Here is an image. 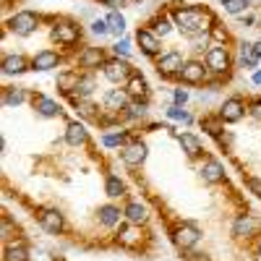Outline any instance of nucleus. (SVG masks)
<instances>
[{
    "mask_svg": "<svg viewBox=\"0 0 261 261\" xmlns=\"http://www.w3.org/2000/svg\"><path fill=\"white\" fill-rule=\"evenodd\" d=\"M105 105L110 107V110H120V107H125V105H128V97H125V92H120V89H113V92H107V97H105Z\"/></svg>",
    "mask_w": 261,
    "mask_h": 261,
    "instance_id": "obj_20",
    "label": "nucleus"
},
{
    "mask_svg": "<svg viewBox=\"0 0 261 261\" xmlns=\"http://www.w3.org/2000/svg\"><path fill=\"white\" fill-rule=\"evenodd\" d=\"M246 186H248V191H251L253 196H258V199H261V180H258V178H248Z\"/></svg>",
    "mask_w": 261,
    "mask_h": 261,
    "instance_id": "obj_35",
    "label": "nucleus"
},
{
    "mask_svg": "<svg viewBox=\"0 0 261 261\" xmlns=\"http://www.w3.org/2000/svg\"><path fill=\"white\" fill-rule=\"evenodd\" d=\"M125 217H128L134 225H139V222L146 220V209H144L141 204H128V206H125Z\"/></svg>",
    "mask_w": 261,
    "mask_h": 261,
    "instance_id": "obj_22",
    "label": "nucleus"
},
{
    "mask_svg": "<svg viewBox=\"0 0 261 261\" xmlns=\"http://www.w3.org/2000/svg\"><path fill=\"white\" fill-rule=\"evenodd\" d=\"M58 53H53V50H42V53H37L34 55V60H32V68L34 71H50V68H58Z\"/></svg>",
    "mask_w": 261,
    "mask_h": 261,
    "instance_id": "obj_7",
    "label": "nucleus"
},
{
    "mask_svg": "<svg viewBox=\"0 0 261 261\" xmlns=\"http://www.w3.org/2000/svg\"><path fill=\"white\" fill-rule=\"evenodd\" d=\"M128 94H134V97H144L146 94V81L141 76H134L128 81Z\"/></svg>",
    "mask_w": 261,
    "mask_h": 261,
    "instance_id": "obj_25",
    "label": "nucleus"
},
{
    "mask_svg": "<svg viewBox=\"0 0 261 261\" xmlns=\"http://www.w3.org/2000/svg\"><path fill=\"white\" fill-rule=\"evenodd\" d=\"M186 261H209V258H206L204 253H188V256H186Z\"/></svg>",
    "mask_w": 261,
    "mask_h": 261,
    "instance_id": "obj_41",
    "label": "nucleus"
},
{
    "mask_svg": "<svg viewBox=\"0 0 261 261\" xmlns=\"http://www.w3.org/2000/svg\"><path fill=\"white\" fill-rule=\"evenodd\" d=\"M6 258L8 261H27V248L24 246H8Z\"/></svg>",
    "mask_w": 261,
    "mask_h": 261,
    "instance_id": "obj_28",
    "label": "nucleus"
},
{
    "mask_svg": "<svg viewBox=\"0 0 261 261\" xmlns=\"http://www.w3.org/2000/svg\"><path fill=\"white\" fill-rule=\"evenodd\" d=\"M123 141H125L123 134H107V136H102V144L105 146H120Z\"/></svg>",
    "mask_w": 261,
    "mask_h": 261,
    "instance_id": "obj_33",
    "label": "nucleus"
},
{
    "mask_svg": "<svg viewBox=\"0 0 261 261\" xmlns=\"http://www.w3.org/2000/svg\"><path fill=\"white\" fill-rule=\"evenodd\" d=\"M186 99H188V92H183V89H178V92H175V102H178V105H183Z\"/></svg>",
    "mask_w": 261,
    "mask_h": 261,
    "instance_id": "obj_42",
    "label": "nucleus"
},
{
    "mask_svg": "<svg viewBox=\"0 0 261 261\" xmlns=\"http://www.w3.org/2000/svg\"><path fill=\"white\" fill-rule=\"evenodd\" d=\"M128 73H130V65H128L125 60H120V58L105 63V76L110 79V81H123Z\"/></svg>",
    "mask_w": 261,
    "mask_h": 261,
    "instance_id": "obj_6",
    "label": "nucleus"
},
{
    "mask_svg": "<svg viewBox=\"0 0 261 261\" xmlns=\"http://www.w3.org/2000/svg\"><path fill=\"white\" fill-rule=\"evenodd\" d=\"M180 79L186 81V84H201L204 81V65L201 63H186L183 68H180Z\"/></svg>",
    "mask_w": 261,
    "mask_h": 261,
    "instance_id": "obj_8",
    "label": "nucleus"
},
{
    "mask_svg": "<svg viewBox=\"0 0 261 261\" xmlns=\"http://www.w3.org/2000/svg\"><path fill=\"white\" fill-rule=\"evenodd\" d=\"M102 60H105V55H102L99 47H89V50L81 53V65H84V68H97Z\"/></svg>",
    "mask_w": 261,
    "mask_h": 261,
    "instance_id": "obj_17",
    "label": "nucleus"
},
{
    "mask_svg": "<svg viewBox=\"0 0 261 261\" xmlns=\"http://www.w3.org/2000/svg\"><path fill=\"white\" fill-rule=\"evenodd\" d=\"M253 47H256V55L261 58V42H258V45H253Z\"/></svg>",
    "mask_w": 261,
    "mask_h": 261,
    "instance_id": "obj_47",
    "label": "nucleus"
},
{
    "mask_svg": "<svg viewBox=\"0 0 261 261\" xmlns=\"http://www.w3.org/2000/svg\"><path fill=\"white\" fill-rule=\"evenodd\" d=\"M128 110H130V115H134V118H139V115H144V105H130Z\"/></svg>",
    "mask_w": 261,
    "mask_h": 261,
    "instance_id": "obj_39",
    "label": "nucleus"
},
{
    "mask_svg": "<svg viewBox=\"0 0 261 261\" xmlns=\"http://www.w3.org/2000/svg\"><path fill=\"white\" fill-rule=\"evenodd\" d=\"M115 53H118V55H128V53H130V45H128L125 39H120L118 45H115Z\"/></svg>",
    "mask_w": 261,
    "mask_h": 261,
    "instance_id": "obj_37",
    "label": "nucleus"
},
{
    "mask_svg": "<svg viewBox=\"0 0 261 261\" xmlns=\"http://www.w3.org/2000/svg\"><path fill=\"white\" fill-rule=\"evenodd\" d=\"M21 71H27V60L21 55H11L3 60V73H21Z\"/></svg>",
    "mask_w": 261,
    "mask_h": 261,
    "instance_id": "obj_21",
    "label": "nucleus"
},
{
    "mask_svg": "<svg viewBox=\"0 0 261 261\" xmlns=\"http://www.w3.org/2000/svg\"><path fill=\"white\" fill-rule=\"evenodd\" d=\"M65 141L73 144V146L84 144V141H86V128H84L81 123H71V125H68V130H65Z\"/></svg>",
    "mask_w": 261,
    "mask_h": 261,
    "instance_id": "obj_18",
    "label": "nucleus"
},
{
    "mask_svg": "<svg viewBox=\"0 0 261 261\" xmlns=\"http://www.w3.org/2000/svg\"><path fill=\"white\" fill-rule=\"evenodd\" d=\"M11 29H13L16 34H32V32L37 29V16H34L32 11L16 13V16L11 18Z\"/></svg>",
    "mask_w": 261,
    "mask_h": 261,
    "instance_id": "obj_3",
    "label": "nucleus"
},
{
    "mask_svg": "<svg viewBox=\"0 0 261 261\" xmlns=\"http://www.w3.org/2000/svg\"><path fill=\"white\" fill-rule=\"evenodd\" d=\"M92 110H94L92 105H81V113H84V115H92Z\"/></svg>",
    "mask_w": 261,
    "mask_h": 261,
    "instance_id": "obj_44",
    "label": "nucleus"
},
{
    "mask_svg": "<svg viewBox=\"0 0 261 261\" xmlns=\"http://www.w3.org/2000/svg\"><path fill=\"white\" fill-rule=\"evenodd\" d=\"M92 89H94V79H92V76L79 79V86H76V92H79V94H92Z\"/></svg>",
    "mask_w": 261,
    "mask_h": 261,
    "instance_id": "obj_32",
    "label": "nucleus"
},
{
    "mask_svg": "<svg viewBox=\"0 0 261 261\" xmlns=\"http://www.w3.org/2000/svg\"><path fill=\"white\" fill-rule=\"evenodd\" d=\"M105 191H107V196H123V183H120V178H115V175H110L107 178V183H105Z\"/></svg>",
    "mask_w": 261,
    "mask_h": 261,
    "instance_id": "obj_27",
    "label": "nucleus"
},
{
    "mask_svg": "<svg viewBox=\"0 0 261 261\" xmlns=\"http://www.w3.org/2000/svg\"><path fill=\"white\" fill-rule=\"evenodd\" d=\"M209 21H212L209 13H204V11H199V8H180V11H175V24H178L180 32H186V34H199V32H204Z\"/></svg>",
    "mask_w": 261,
    "mask_h": 261,
    "instance_id": "obj_1",
    "label": "nucleus"
},
{
    "mask_svg": "<svg viewBox=\"0 0 261 261\" xmlns=\"http://www.w3.org/2000/svg\"><path fill=\"white\" fill-rule=\"evenodd\" d=\"M232 230H235V235H253V232L261 230V222L253 220L251 214H246V217H238L235 225H232Z\"/></svg>",
    "mask_w": 261,
    "mask_h": 261,
    "instance_id": "obj_10",
    "label": "nucleus"
},
{
    "mask_svg": "<svg viewBox=\"0 0 261 261\" xmlns=\"http://www.w3.org/2000/svg\"><path fill=\"white\" fill-rule=\"evenodd\" d=\"M241 55H243V65H248V68H256L258 55H256V47H253V45H243Z\"/></svg>",
    "mask_w": 261,
    "mask_h": 261,
    "instance_id": "obj_26",
    "label": "nucleus"
},
{
    "mask_svg": "<svg viewBox=\"0 0 261 261\" xmlns=\"http://www.w3.org/2000/svg\"><path fill=\"white\" fill-rule=\"evenodd\" d=\"M220 118L222 120H227V123H238L243 118V105H241V99H227L225 105H222V110H220Z\"/></svg>",
    "mask_w": 261,
    "mask_h": 261,
    "instance_id": "obj_9",
    "label": "nucleus"
},
{
    "mask_svg": "<svg viewBox=\"0 0 261 261\" xmlns=\"http://www.w3.org/2000/svg\"><path fill=\"white\" fill-rule=\"evenodd\" d=\"M42 227H45L47 232H60L63 230V214L55 212V209H47V212H42Z\"/></svg>",
    "mask_w": 261,
    "mask_h": 261,
    "instance_id": "obj_13",
    "label": "nucleus"
},
{
    "mask_svg": "<svg viewBox=\"0 0 261 261\" xmlns=\"http://www.w3.org/2000/svg\"><path fill=\"white\" fill-rule=\"evenodd\" d=\"M201 178H204L206 183H220V180L225 178V170H222L220 162L209 160V162H204V167H201Z\"/></svg>",
    "mask_w": 261,
    "mask_h": 261,
    "instance_id": "obj_14",
    "label": "nucleus"
},
{
    "mask_svg": "<svg viewBox=\"0 0 261 261\" xmlns=\"http://www.w3.org/2000/svg\"><path fill=\"white\" fill-rule=\"evenodd\" d=\"M167 115H170V118H175V120H183V123H191V115L183 110L180 105H172L170 110H167Z\"/></svg>",
    "mask_w": 261,
    "mask_h": 261,
    "instance_id": "obj_31",
    "label": "nucleus"
},
{
    "mask_svg": "<svg viewBox=\"0 0 261 261\" xmlns=\"http://www.w3.org/2000/svg\"><path fill=\"white\" fill-rule=\"evenodd\" d=\"M222 6L227 13H241V11H246L248 0H222Z\"/></svg>",
    "mask_w": 261,
    "mask_h": 261,
    "instance_id": "obj_29",
    "label": "nucleus"
},
{
    "mask_svg": "<svg viewBox=\"0 0 261 261\" xmlns=\"http://www.w3.org/2000/svg\"><path fill=\"white\" fill-rule=\"evenodd\" d=\"M180 146H183V151H186L188 157H199V154H201V144H199V139L191 136V134H180Z\"/></svg>",
    "mask_w": 261,
    "mask_h": 261,
    "instance_id": "obj_19",
    "label": "nucleus"
},
{
    "mask_svg": "<svg viewBox=\"0 0 261 261\" xmlns=\"http://www.w3.org/2000/svg\"><path fill=\"white\" fill-rule=\"evenodd\" d=\"M146 160V146L144 144H130L123 149V162L125 165H141Z\"/></svg>",
    "mask_w": 261,
    "mask_h": 261,
    "instance_id": "obj_11",
    "label": "nucleus"
},
{
    "mask_svg": "<svg viewBox=\"0 0 261 261\" xmlns=\"http://www.w3.org/2000/svg\"><path fill=\"white\" fill-rule=\"evenodd\" d=\"M206 65H209V68H212L214 73H222V71H227L230 58H227L225 47H212V50L206 53Z\"/></svg>",
    "mask_w": 261,
    "mask_h": 261,
    "instance_id": "obj_5",
    "label": "nucleus"
},
{
    "mask_svg": "<svg viewBox=\"0 0 261 261\" xmlns=\"http://www.w3.org/2000/svg\"><path fill=\"white\" fill-rule=\"evenodd\" d=\"M34 107H37V113L45 115V118H55V115L60 113V107H58L53 99H47V97H37V99H34Z\"/></svg>",
    "mask_w": 261,
    "mask_h": 261,
    "instance_id": "obj_16",
    "label": "nucleus"
},
{
    "mask_svg": "<svg viewBox=\"0 0 261 261\" xmlns=\"http://www.w3.org/2000/svg\"><path fill=\"white\" fill-rule=\"evenodd\" d=\"M157 32H162V34H167V32H170V24H167V18H160V21H157Z\"/></svg>",
    "mask_w": 261,
    "mask_h": 261,
    "instance_id": "obj_40",
    "label": "nucleus"
},
{
    "mask_svg": "<svg viewBox=\"0 0 261 261\" xmlns=\"http://www.w3.org/2000/svg\"><path fill=\"white\" fill-rule=\"evenodd\" d=\"M199 227L196 225H191V222H186V225H180L178 230H175V235H172V241H175V246L178 248H191V246H196L199 243Z\"/></svg>",
    "mask_w": 261,
    "mask_h": 261,
    "instance_id": "obj_2",
    "label": "nucleus"
},
{
    "mask_svg": "<svg viewBox=\"0 0 261 261\" xmlns=\"http://www.w3.org/2000/svg\"><path fill=\"white\" fill-rule=\"evenodd\" d=\"M251 110H253V115H256V118H261V102H253Z\"/></svg>",
    "mask_w": 261,
    "mask_h": 261,
    "instance_id": "obj_43",
    "label": "nucleus"
},
{
    "mask_svg": "<svg viewBox=\"0 0 261 261\" xmlns=\"http://www.w3.org/2000/svg\"><path fill=\"white\" fill-rule=\"evenodd\" d=\"M204 128L209 130L212 136H220V125H217V123H212V120H204Z\"/></svg>",
    "mask_w": 261,
    "mask_h": 261,
    "instance_id": "obj_38",
    "label": "nucleus"
},
{
    "mask_svg": "<svg viewBox=\"0 0 261 261\" xmlns=\"http://www.w3.org/2000/svg\"><path fill=\"white\" fill-rule=\"evenodd\" d=\"M24 89H8L6 92V97H3V102L6 105H21V102H24Z\"/></svg>",
    "mask_w": 261,
    "mask_h": 261,
    "instance_id": "obj_30",
    "label": "nucleus"
},
{
    "mask_svg": "<svg viewBox=\"0 0 261 261\" xmlns=\"http://www.w3.org/2000/svg\"><path fill=\"white\" fill-rule=\"evenodd\" d=\"M53 37H55L58 42H63V45H73V42L79 39V29H76L73 24H58V27L53 29Z\"/></svg>",
    "mask_w": 261,
    "mask_h": 261,
    "instance_id": "obj_12",
    "label": "nucleus"
},
{
    "mask_svg": "<svg viewBox=\"0 0 261 261\" xmlns=\"http://www.w3.org/2000/svg\"><path fill=\"white\" fill-rule=\"evenodd\" d=\"M136 39H139V45H141V50H144L146 55H154V53L160 50V39L151 34V32H146V29H139Z\"/></svg>",
    "mask_w": 261,
    "mask_h": 261,
    "instance_id": "obj_15",
    "label": "nucleus"
},
{
    "mask_svg": "<svg viewBox=\"0 0 261 261\" xmlns=\"http://www.w3.org/2000/svg\"><path fill=\"white\" fill-rule=\"evenodd\" d=\"M99 220H102V225H115L120 220V212L115 206H102L99 209Z\"/></svg>",
    "mask_w": 261,
    "mask_h": 261,
    "instance_id": "obj_24",
    "label": "nucleus"
},
{
    "mask_svg": "<svg viewBox=\"0 0 261 261\" xmlns=\"http://www.w3.org/2000/svg\"><path fill=\"white\" fill-rule=\"evenodd\" d=\"M105 21H107V27H110V34H123V29H125V18H123L118 11H113Z\"/></svg>",
    "mask_w": 261,
    "mask_h": 261,
    "instance_id": "obj_23",
    "label": "nucleus"
},
{
    "mask_svg": "<svg viewBox=\"0 0 261 261\" xmlns=\"http://www.w3.org/2000/svg\"><path fill=\"white\" fill-rule=\"evenodd\" d=\"M136 238H139V235H136L134 227H120V241H123V243L130 246V243H136Z\"/></svg>",
    "mask_w": 261,
    "mask_h": 261,
    "instance_id": "obj_34",
    "label": "nucleus"
},
{
    "mask_svg": "<svg viewBox=\"0 0 261 261\" xmlns=\"http://www.w3.org/2000/svg\"><path fill=\"white\" fill-rule=\"evenodd\" d=\"M253 84H261V71H258V73H253Z\"/></svg>",
    "mask_w": 261,
    "mask_h": 261,
    "instance_id": "obj_46",
    "label": "nucleus"
},
{
    "mask_svg": "<svg viewBox=\"0 0 261 261\" xmlns=\"http://www.w3.org/2000/svg\"><path fill=\"white\" fill-rule=\"evenodd\" d=\"M180 68H183V58L178 53H167L157 60L160 76H175V73H180Z\"/></svg>",
    "mask_w": 261,
    "mask_h": 261,
    "instance_id": "obj_4",
    "label": "nucleus"
},
{
    "mask_svg": "<svg viewBox=\"0 0 261 261\" xmlns=\"http://www.w3.org/2000/svg\"><path fill=\"white\" fill-rule=\"evenodd\" d=\"M105 3H107V6H120L123 0H105Z\"/></svg>",
    "mask_w": 261,
    "mask_h": 261,
    "instance_id": "obj_45",
    "label": "nucleus"
},
{
    "mask_svg": "<svg viewBox=\"0 0 261 261\" xmlns=\"http://www.w3.org/2000/svg\"><path fill=\"white\" fill-rule=\"evenodd\" d=\"M92 32L102 37V34H107V32H110V27H107V21H102V18H99V21H94V24H92Z\"/></svg>",
    "mask_w": 261,
    "mask_h": 261,
    "instance_id": "obj_36",
    "label": "nucleus"
}]
</instances>
